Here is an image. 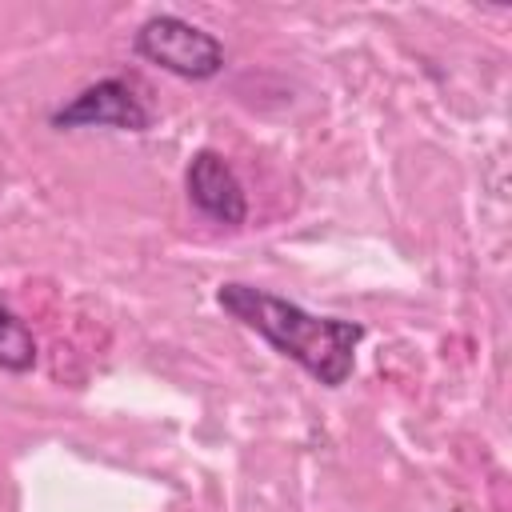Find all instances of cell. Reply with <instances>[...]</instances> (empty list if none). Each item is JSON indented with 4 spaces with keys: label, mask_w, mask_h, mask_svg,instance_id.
Instances as JSON below:
<instances>
[{
    "label": "cell",
    "mask_w": 512,
    "mask_h": 512,
    "mask_svg": "<svg viewBox=\"0 0 512 512\" xmlns=\"http://www.w3.org/2000/svg\"><path fill=\"white\" fill-rule=\"evenodd\" d=\"M48 128L56 132H80V128H104V132H148L152 108L132 76H104L96 84H84L64 104L48 112Z\"/></svg>",
    "instance_id": "3"
},
{
    "label": "cell",
    "mask_w": 512,
    "mask_h": 512,
    "mask_svg": "<svg viewBox=\"0 0 512 512\" xmlns=\"http://www.w3.org/2000/svg\"><path fill=\"white\" fill-rule=\"evenodd\" d=\"M132 56L192 84L216 80L228 64L224 40L176 12H152L148 20H140L132 32Z\"/></svg>",
    "instance_id": "2"
},
{
    "label": "cell",
    "mask_w": 512,
    "mask_h": 512,
    "mask_svg": "<svg viewBox=\"0 0 512 512\" xmlns=\"http://www.w3.org/2000/svg\"><path fill=\"white\" fill-rule=\"evenodd\" d=\"M184 196L204 220H212L220 228H240L248 220V192H244L236 168L216 148H196L188 156Z\"/></svg>",
    "instance_id": "4"
},
{
    "label": "cell",
    "mask_w": 512,
    "mask_h": 512,
    "mask_svg": "<svg viewBox=\"0 0 512 512\" xmlns=\"http://www.w3.org/2000/svg\"><path fill=\"white\" fill-rule=\"evenodd\" d=\"M40 360V344L32 336V328L24 324V316L0 296V368L12 376L32 372Z\"/></svg>",
    "instance_id": "5"
},
{
    "label": "cell",
    "mask_w": 512,
    "mask_h": 512,
    "mask_svg": "<svg viewBox=\"0 0 512 512\" xmlns=\"http://www.w3.org/2000/svg\"><path fill=\"white\" fill-rule=\"evenodd\" d=\"M216 304L224 316L256 332L272 352L292 360L300 372H308L324 388H344L356 372V348L364 344L368 328L360 320L344 316H320L304 304L276 296L248 280H224L216 284Z\"/></svg>",
    "instance_id": "1"
}]
</instances>
